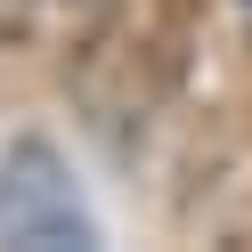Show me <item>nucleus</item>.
<instances>
[{
	"label": "nucleus",
	"mask_w": 252,
	"mask_h": 252,
	"mask_svg": "<svg viewBox=\"0 0 252 252\" xmlns=\"http://www.w3.org/2000/svg\"><path fill=\"white\" fill-rule=\"evenodd\" d=\"M0 244H25V252H90L98 244V220H90L82 187H73L65 155L49 138H17L0 155Z\"/></svg>",
	"instance_id": "1"
},
{
	"label": "nucleus",
	"mask_w": 252,
	"mask_h": 252,
	"mask_svg": "<svg viewBox=\"0 0 252 252\" xmlns=\"http://www.w3.org/2000/svg\"><path fill=\"white\" fill-rule=\"evenodd\" d=\"M114 8H122V0H41V17H49L57 33H73V41H98Z\"/></svg>",
	"instance_id": "2"
},
{
	"label": "nucleus",
	"mask_w": 252,
	"mask_h": 252,
	"mask_svg": "<svg viewBox=\"0 0 252 252\" xmlns=\"http://www.w3.org/2000/svg\"><path fill=\"white\" fill-rule=\"evenodd\" d=\"M33 25H41V0H0V41L33 33Z\"/></svg>",
	"instance_id": "3"
}]
</instances>
